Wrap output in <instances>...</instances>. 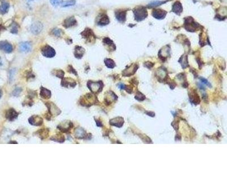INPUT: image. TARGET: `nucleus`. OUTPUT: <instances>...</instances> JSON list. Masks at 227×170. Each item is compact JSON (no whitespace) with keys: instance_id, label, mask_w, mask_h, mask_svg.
<instances>
[{"instance_id":"23","label":"nucleus","mask_w":227,"mask_h":170,"mask_svg":"<svg viewBox=\"0 0 227 170\" xmlns=\"http://www.w3.org/2000/svg\"><path fill=\"white\" fill-rule=\"evenodd\" d=\"M115 17L119 22H124L126 21V11L123 10H117L115 12Z\"/></svg>"},{"instance_id":"40","label":"nucleus","mask_w":227,"mask_h":170,"mask_svg":"<svg viewBox=\"0 0 227 170\" xmlns=\"http://www.w3.org/2000/svg\"><path fill=\"white\" fill-rule=\"evenodd\" d=\"M5 29H6V28H5V27L4 26H2V25H0V35H1V33L2 31H5Z\"/></svg>"},{"instance_id":"30","label":"nucleus","mask_w":227,"mask_h":170,"mask_svg":"<svg viewBox=\"0 0 227 170\" xmlns=\"http://www.w3.org/2000/svg\"><path fill=\"white\" fill-rule=\"evenodd\" d=\"M52 74H53L54 76H55L56 77L60 78H63L64 77V72L62 70L60 69H54L52 71Z\"/></svg>"},{"instance_id":"17","label":"nucleus","mask_w":227,"mask_h":170,"mask_svg":"<svg viewBox=\"0 0 227 170\" xmlns=\"http://www.w3.org/2000/svg\"><path fill=\"white\" fill-rule=\"evenodd\" d=\"M19 113H18L14 109H9L6 113V117L10 121H13L16 119L18 116Z\"/></svg>"},{"instance_id":"31","label":"nucleus","mask_w":227,"mask_h":170,"mask_svg":"<svg viewBox=\"0 0 227 170\" xmlns=\"http://www.w3.org/2000/svg\"><path fill=\"white\" fill-rule=\"evenodd\" d=\"M52 34L56 37H60L64 34V31L60 28H54L52 30Z\"/></svg>"},{"instance_id":"19","label":"nucleus","mask_w":227,"mask_h":170,"mask_svg":"<svg viewBox=\"0 0 227 170\" xmlns=\"http://www.w3.org/2000/svg\"><path fill=\"white\" fill-rule=\"evenodd\" d=\"M85 52V50L79 46H76L75 48V52H74V55L76 58L77 59H81L84 56V54Z\"/></svg>"},{"instance_id":"42","label":"nucleus","mask_w":227,"mask_h":170,"mask_svg":"<svg viewBox=\"0 0 227 170\" xmlns=\"http://www.w3.org/2000/svg\"><path fill=\"white\" fill-rule=\"evenodd\" d=\"M29 1H32V0H29Z\"/></svg>"},{"instance_id":"1","label":"nucleus","mask_w":227,"mask_h":170,"mask_svg":"<svg viewBox=\"0 0 227 170\" xmlns=\"http://www.w3.org/2000/svg\"><path fill=\"white\" fill-rule=\"evenodd\" d=\"M79 102L80 104L83 106L90 107L97 103V98L94 95L88 93L81 97L79 100Z\"/></svg>"},{"instance_id":"25","label":"nucleus","mask_w":227,"mask_h":170,"mask_svg":"<svg viewBox=\"0 0 227 170\" xmlns=\"http://www.w3.org/2000/svg\"><path fill=\"white\" fill-rule=\"evenodd\" d=\"M36 134H37L39 137H40L42 140H44L48 137L49 135V130L48 129H42L38 131Z\"/></svg>"},{"instance_id":"16","label":"nucleus","mask_w":227,"mask_h":170,"mask_svg":"<svg viewBox=\"0 0 227 170\" xmlns=\"http://www.w3.org/2000/svg\"><path fill=\"white\" fill-rule=\"evenodd\" d=\"M110 125H111L112 126H115L117 127L121 128L123 126V125L124 124V120L121 117H115L114 118L110 120Z\"/></svg>"},{"instance_id":"35","label":"nucleus","mask_w":227,"mask_h":170,"mask_svg":"<svg viewBox=\"0 0 227 170\" xmlns=\"http://www.w3.org/2000/svg\"><path fill=\"white\" fill-rule=\"evenodd\" d=\"M51 3L53 6H58L61 5L63 3V0H50Z\"/></svg>"},{"instance_id":"2","label":"nucleus","mask_w":227,"mask_h":170,"mask_svg":"<svg viewBox=\"0 0 227 170\" xmlns=\"http://www.w3.org/2000/svg\"><path fill=\"white\" fill-rule=\"evenodd\" d=\"M80 35L85 40L86 43L93 44L96 41V36L91 28L88 27L85 28V29L80 33Z\"/></svg>"},{"instance_id":"20","label":"nucleus","mask_w":227,"mask_h":170,"mask_svg":"<svg viewBox=\"0 0 227 170\" xmlns=\"http://www.w3.org/2000/svg\"><path fill=\"white\" fill-rule=\"evenodd\" d=\"M9 3L5 0H0V14H5L8 12Z\"/></svg>"},{"instance_id":"27","label":"nucleus","mask_w":227,"mask_h":170,"mask_svg":"<svg viewBox=\"0 0 227 170\" xmlns=\"http://www.w3.org/2000/svg\"><path fill=\"white\" fill-rule=\"evenodd\" d=\"M195 92H192L191 94V95H189V96H190V102H191L192 103H194L195 104H197L199 103L200 99H199V98L198 96V95L197 94H195Z\"/></svg>"},{"instance_id":"12","label":"nucleus","mask_w":227,"mask_h":170,"mask_svg":"<svg viewBox=\"0 0 227 170\" xmlns=\"http://www.w3.org/2000/svg\"><path fill=\"white\" fill-rule=\"evenodd\" d=\"M61 86L63 87H75L77 85L76 81L73 80V78H69V77H67V78H62L61 81Z\"/></svg>"},{"instance_id":"24","label":"nucleus","mask_w":227,"mask_h":170,"mask_svg":"<svg viewBox=\"0 0 227 170\" xmlns=\"http://www.w3.org/2000/svg\"><path fill=\"white\" fill-rule=\"evenodd\" d=\"M103 42L104 43V44L105 46H108V49L110 50L111 51H115V46L114 43V42L112 41V40H111L110 38L108 37H104L103 39Z\"/></svg>"},{"instance_id":"41","label":"nucleus","mask_w":227,"mask_h":170,"mask_svg":"<svg viewBox=\"0 0 227 170\" xmlns=\"http://www.w3.org/2000/svg\"><path fill=\"white\" fill-rule=\"evenodd\" d=\"M1 96H2V91H1V90H0V98H1Z\"/></svg>"},{"instance_id":"4","label":"nucleus","mask_w":227,"mask_h":170,"mask_svg":"<svg viewBox=\"0 0 227 170\" xmlns=\"http://www.w3.org/2000/svg\"><path fill=\"white\" fill-rule=\"evenodd\" d=\"M135 19L137 21H141L147 17V11L143 7H139L134 10Z\"/></svg>"},{"instance_id":"15","label":"nucleus","mask_w":227,"mask_h":170,"mask_svg":"<svg viewBox=\"0 0 227 170\" xmlns=\"http://www.w3.org/2000/svg\"><path fill=\"white\" fill-rule=\"evenodd\" d=\"M153 16L157 19H164L166 14V12L162 9H155L152 13Z\"/></svg>"},{"instance_id":"39","label":"nucleus","mask_w":227,"mask_h":170,"mask_svg":"<svg viewBox=\"0 0 227 170\" xmlns=\"http://www.w3.org/2000/svg\"><path fill=\"white\" fill-rule=\"evenodd\" d=\"M95 120H96V121L97 125L98 126H102V123H101V121H100V120H96V119H95Z\"/></svg>"},{"instance_id":"32","label":"nucleus","mask_w":227,"mask_h":170,"mask_svg":"<svg viewBox=\"0 0 227 170\" xmlns=\"http://www.w3.org/2000/svg\"><path fill=\"white\" fill-rule=\"evenodd\" d=\"M75 4H76V1L75 0H68L67 1L63 2L61 3V7H69V6H74Z\"/></svg>"},{"instance_id":"18","label":"nucleus","mask_w":227,"mask_h":170,"mask_svg":"<svg viewBox=\"0 0 227 170\" xmlns=\"http://www.w3.org/2000/svg\"><path fill=\"white\" fill-rule=\"evenodd\" d=\"M117 99L118 96L112 91H110L107 92V95H106L104 100L107 105H109L112 102L113 100H117Z\"/></svg>"},{"instance_id":"6","label":"nucleus","mask_w":227,"mask_h":170,"mask_svg":"<svg viewBox=\"0 0 227 170\" xmlns=\"http://www.w3.org/2000/svg\"><path fill=\"white\" fill-rule=\"evenodd\" d=\"M96 23L98 26H106L110 23V20L108 17L103 13L100 14L96 19Z\"/></svg>"},{"instance_id":"26","label":"nucleus","mask_w":227,"mask_h":170,"mask_svg":"<svg viewBox=\"0 0 227 170\" xmlns=\"http://www.w3.org/2000/svg\"><path fill=\"white\" fill-rule=\"evenodd\" d=\"M172 11L177 14H179L182 11V6L179 2H176L172 6Z\"/></svg>"},{"instance_id":"11","label":"nucleus","mask_w":227,"mask_h":170,"mask_svg":"<svg viewBox=\"0 0 227 170\" xmlns=\"http://www.w3.org/2000/svg\"><path fill=\"white\" fill-rule=\"evenodd\" d=\"M73 126V125L72 122L71 121H66L65 122H63L59 125H58L57 128L61 131L62 132L64 133H67L71 131V129L72 128Z\"/></svg>"},{"instance_id":"7","label":"nucleus","mask_w":227,"mask_h":170,"mask_svg":"<svg viewBox=\"0 0 227 170\" xmlns=\"http://www.w3.org/2000/svg\"><path fill=\"white\" fill-rule=\"evenodd\" d=\"M43 24L39 21L35 22L32 24L30 27V30L31 32L34 35H38L43 30Z\"/></svg>"},{"instance_id":"38","label":"nucleus","mask_w":227,"mask_h":170,"mask_svg":"<svg viewBox=\"0 0 227 170\" xmlns=\"http://www.w3.org/2000/svg\"><path fill=\"white\" fill-rule=\"evenodd\" d=\"M201 81H202L203 84H205V85H209V83L208 82V81H207L206 79L202 78H201Z\"/></svg>"},{"instance_id":"14","label":"nucleus","mask_w":227,"mask_h":170,"mask_svg":"<svg viewBox=\"0 0 227 170\" xmlns=\"http://www.w3.org/2000/svg\"><path fill=\"white\" fill-rule=\"evenodd\" d=\"M32 49V46L30 42L28 41H25V42H22L20 44L19 46V50L21 52L27 53L30 51H31Z\"/></svg>"},{"instance_id":"29","label":"nucleus","mask_w":227,"mask_h":170,"mask_svg":"<svg viewBox=\"0 0 227 170\" xmlns=\"http://www.w3.org/2000/svg\"><path fill=\"white\" fill-rule=\"evenodd\" d=\"M51 140H53L54 141L63 142L65 141V137L63 135H61L60 133H58L56 135L52 136L51 138Z\"/></svg>"},{"instance_id":"34","label":"nucleus","mask_w":227,"mask_h":170,"mask_svg":"<svg viewBox=\"0 0 227 170\" xmlns=\"http://www.w3.org/2000/svg\"><path fill=\"white\" fill-rule=\"evenodd\" d=\"M145 98H145V95H143V94H141V93L140 92H139L136 94V96H135V99H136V100H139V101H143Z\"/></svg>"},{"instance_id":"33","label":"nucleus","mask_w":227,"mask_h":170,"mask_svg":"<svg viewBox=\"0 0 227 170\" xmlns=\"http://www.w3.org/2000/svg\"><path fill=\"white\" fill-rule=\"evenodd\" d=\"M18 28H19V26L17 25V23H16L15 22H14L11 25V29H10V32L13 33V34L18 33Z\"/></svg>"},{"instance_id":"37","label":"nucleus","mask_w":227,"mask_h":170,"mask_svg":"<svg viewBox=\"0 0 227 170\" xmlns=\"http://www.w3.org/2000/svg\"><path fill=\"white\" fill-rule=\"evenodd\" d=\"M68 72L70 73H73L75 75L77 76V72L76 70L73 68V66L72 65H69L68 67Z\"/></svg>"},{"instance_id":"8","label":"nucleus","mask_w":227,"mask_h":170,"mask_svg":"<svg viewBox=\"0 0 227 170\" xmlns=\"http://www.w3.org/2000/svg\"><path fill=\"white\" fill-rule=\"evenodd\" d=\"M46 105L48 107V112L52 116H57L61 113V111L60 109L53 103L47 102L46 103Z\"/></svg>"},{"instance_id":"9","label":"nucleus","mask_w":227,"mask_h":170,"mask_svg":"<svg viewBox=\"0 0 227 170\" xmlns=\"http://www.w3.org/2000/svg\"><path fill=\"white\" fill-rule=\"evenodd\" d=\"M29 123L32 125L36 126H40L43 123V118L38 116V115H33L28 119Z\"/></svg>"},{"instance_id":"3","label":"nucleus","mask_w":227,"mask_h":170,"mask_svg":"<svg viewBox=\"0 0 227 170\" xmlns=\"http://www.w3.org/2000/svg\"><path fill=\"white\" fill-rule=\"evenodd\" d=\"M87 86L93 93L98 94L102 91L103 88V84L101 81L97 82L89 81L87 83Z\"/></svg>"},{"instance_id":"36","label":"nucleus","mask_w":227,"mask_h":170,"mask_svg":"<svg viewBox=\"0 0 227 170\" xmlns=\"http://www.w3.org/2000/svg\"><path fill=\"white\" fill-rule=\"evenodd\" d=\"M162 3H164V2L156 1H153V2H151V3H150L149 4V6H150L151 7H156V6H157L162 5Z\"/></svg>"},{"instance_id":"5","label":"nucleus","mask_w":227,"mask_h":170,"mask_svg":"<svg viewBox=\"0 0 227 170\" xmlns=\"http://www.w3.org/2000/svg\"><path fill=\"white\" fill-rule=\"evenodd\" d=\"M41 52L43 56L47 58H52L55 56L56 51L49 45H44L41 48Z\"/></svg>"},{"instance_id":"22","label":"nucleus","mask_w":227,"mask_h":170,"mask_svg":"<svg viewBox=\"0 0 227 170\" xmlns=\"http://www.w3.org/2000/svg\"><path fill=\"white\" fill-rule=\"evenodd\" d=\"M40 96L44 99L48 100L50 99L51 97V92L50 90L43 87H41L40 91Z\"/></svg>"},{"instance_id":"28","label":"nucleus","mask_w":227,"mask_h":170,"mask_svg":"<svg viewBox=\"0 0 227 170\" xmlns=\"http://www.w3.org/2000/svg\"><path fill=\"white\" fill-rule=\"evenodd\" d=\"M105 65L109 69H113L115 67V62L111 58H105L104 60Z\"/></svg>"},{"instance_id":"21","label":"nucleus","mask_w":227,"mask_h":170,"mask_svg":"<svg viewBox=\"0 0 227 170\" xmlns=\"http://www.w3.org/2000/svg\"><path fill=\"white\" fill-rule=\"evenodd\" d=\"M75 136L78 139H84L87 136L85 131L83 128L78 127L75 131Z\"/></svg>"},{"instance_id":"10","label":"nucleus","mask_w":227,"mask_h":170,"mask_svg":"<svg viewBox=\"0 0 227 170\" xmlns=\"http://www.w3.org/2000/svg\"><path fill=\"white\" fill-rule=\"evenodd\" d=\"M77 23V20L75 17L72 16L66 18L63 22V26L66 28H71L76 26Z\"/></svg>"},{"instance_id":"13","label":"nucleus","mask_w":227,"mask_h":170,"mask_svg":"<svg viewBox=\"0 0 227 170\" xmlns=\"http://www.w3.org/2000/svg\"><path fill=\"white\" fill-rule=\"evenodd\" d=\"M0 50L3 51L6 53L9 54L13 51V46L7 41H0Z\"/></svg>"}]
</instances>
